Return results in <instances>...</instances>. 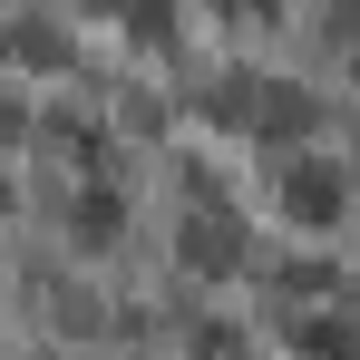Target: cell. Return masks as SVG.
Instances as JSON below:
<instances>
[{
    "label": "cell",
    "instance_id": "1",
    "mask_svg": "<svg viewBox=\"0 0 360 360\" xmlns=\"http://www.w3.org/2000/svg\"><path fill=\"white\" fill-rule=\"evenodd\" d=\"M273 205L292 214L302 234H331L351 195H341V166H331V156H283V176H273Z\"/></svg>",
    "mask_w": 360,
    "mask_h": 360
},
{
    "label": "cell",
    "instance_id": "2",
    "mask_svg": "<svg viewBox=\"0 0 360 360\" xmlns=\"http://www.w3.org/2000/svg\"><path fill=\"white\" fill-rule=\"evenodd\" d=\"M176 253H185V273L224 283V273H243V224H234V214H185Z\"/></svg>",
    "mask_w": 360,
    "mask_h": 360
},
{
    "label": "cell",
    "instance_id": "3",
    "mask_svg": "<svg viewBox=\"0 0 360 360\" xmlns=\"http://www.w3.org/2000/svg\"><path fill=\"white\" fill-rule=\"evenodd\" d=\"M117 234H127L117 185H78V195H68V243H78V253H108Z\"/></svg>",
    "mask_w": 360,
    "mask_h": 360
},
{
    "label": "cell",
    "instance_id": "4",
    "mask_svg": "<svg viewBox=\"0 0 360 360\" xmlns=\"http://www.w3.org/2000/svg\"><path fill=\"white\" fill-rule=\"evenodd\" d=\"M292 341H311L321 360H360V321H341V311H311V321H292Z\"/></svg>",
    "mask_w": 360,
    "mask_h": 360
},
{
    "label": "cell",
    "instance_id": "5",
    "mask_svg": "<svg viewBox=\"0 0 360 360\" xmlns=\"http://www.w3.org/2000/svg\"><path fill=\"white\" fill-rule=\"evenodd\" d=\"M214 10H224V20H273L283 0H214Z\"/></svg>",
    "mask_w": 360,
    "mask_h": 360
},
{
    "label": "cell",
    "instance_id": "6",
    "mask_svg": "<svg viewBox=\"0 0 360 360\" xmlns=\"http://www.w3.org/2000/svg\"><path fill=\"white\" fill-rule=\"evenodd\" d=\"M0 214H10V185H0Z\"/></svg>",
    "mask_w": 360,
    "mask_h": 360
}]
</instances>
